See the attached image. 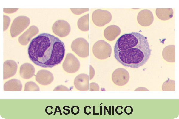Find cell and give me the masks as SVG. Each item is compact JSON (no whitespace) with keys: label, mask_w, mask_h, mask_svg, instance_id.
<instances>
[{"label":"cell","mask_w":179,"mask_h":119,"mask_svg":"<svg viewBox=\"0 0 179 119\" xmlns=\"http://www.w3.org/2000/svg\"><path fill=\"white\" fill-rule=\"evenodd\" d=\"M102 106H100V109H101V111H100V114L101 115H102V112L101 111V109L102 108ZM101 111H102V109H101Z\"/></svg>","instance_id":"836d02e7"},{"label":"cell","mask_w":179,"mask_h":119,"mask_svg":"<svg viewBox=\"0 0 179 119\" xmlns=\"http://www.w3.org/2000/svg\"><path fill=\"white\" fill-rule=\"evenodd\" d=\"M24 91H39V86L35 82L29 81L27 82L24 86Z\"/></svg>","instance_id":"7402d4cb"},{"label":"cell","mask_w":179,"mask_h":119,"mask_svg":"<svg viewBox=\"0 0 179 119\" xmlns=\"http://www.w3.org/2000/svg\"><path fill=\"white\" fill-rule=\"evenodd\" d=\"M130 75L128 71L124 68H119L113 72L112 79L113 82L117 85L123 86L128 82Z\"/></svg>","instance_id":"ba28073f"},{"label":"cell","mask_w":179,"mask_h":119,"mask_svg":"<svg viewBox=\"0 0 179 119\" xmlns=\"http://www.w3.org/2000/svg\"><path fill=\"white\" fill-rule=\"evenodd\" d=\"M93 115H96V114L95 113V112H95V110H94L95 109V106H93Z\"/></svg>","instance_id":"d6a6232c"},{"label":"cell","mask_w":179,"mask_h":119,"mask_svg":"<svg viewBox=\"0 0 179 119\" xmlns=\"http://www.w3.org/2000/svg\"><path fill=\"white\" fill-rule=\"evenodd\" d=\"M90 91H99V85L97 83L94 82L90 83Z\"/></svg>","instance_id":"d4e9b609"},{"label":"cell","mask_w":179,"mask_h":119,"mask_svg":"<svg viewBox=\"0 0 179 119\" xmlns=\"http://www.w3.org/2000/svg\"><path fill=\"white\" fill-rule=\"evenodd\" d=\"M3 79H7L14 76L17 72L18 65L16 62L12 60H8L4 63Z\"/></svg>","instance_id":"4fadbf2b"},{"label":"cell","mask_w":179,"mask_h":119,"mask_svg":"<svg viewBox=\"0 0 179 119\" xmlns=\"http://www.w3.org/2000/svg\"><path fill=\"white\" fill-rule=\"evenodd\" d=\"M89 76L87 74L81 73L75 78L74 84L75 88L80 91H87L89 90Z\"/></svg>","instance_id":"8fae6325"},{"label":"cell","mask_w":179,"mask_h":119,"mask_svg":"<svg viewBox=\"0 0 179 119\" xmlns=\"http://www.w3.org/2000/svg\"><path fill=\"white\" fill-rule=\"evenodd\" d=\"M90 80L92 79L94 77L95 74V71L93 68L90 65Z\"/></svg>","instance_id":"f1b7e54d"},{"label":"cell","mask_w":179,"mask_h":119,"mask_svg":"<svg viewBox=\"0 0 179 119\" xmlns=\"http://www.w3.org/2000/svg\"><path fill=\"white\" fill-rule=\"evenodd\" d=\"M65 45L58 37L50 34H41L31 40L29 57L36 65L52 68L60 64L65 54Z\"/></svg>","instance_id":"7a4b0ae2"},{"label":"cell","mask_w":179,"mask_h":119,"mask_svg":"<svg viewBox=\"0 0 179 119\" xmlns=\"http://www.w3.org/2000/svg\"><path fill=\"white\" fill-rule=\"evenodd\" d=\"M156 14L159 19L162 20H167L173 16V11L172 8H157Z\"/></svg>","instance_id":"d6986e66"},{"label":"cell","mask_w":179,"mask_h":119,"mask_svg":"<svg viewBox=\"0 0 179 119\" xmlns=\"http://www.w3.org/2000/svg\"><path fill=\"white\" fill-rule=\"evenodd\" d=\"M70 9L72 12L76 15H80L89 10L88 8H71Z\"/></svg>","instance_id":"603a6c76"},{"label":"cell","mask_w":179,"mask_h":119,"mask_svg":"<svg viewBox=\"0 0 179 119\" xmlns=\"http://www.w3.org/2000/svg\"><path fill=\"white\" fill-rule=\"evenodd\" d=\"M80 66L79 60L73 54H67L62 64L63 68L66 72L70 73H75L79 70Z\"/></svg>","instance_id":"52a82bcc"},{"label":"cell","mask_w":179,"mask_h":119,"mask_svg":"<svg viewBox=\"0 0 179 119\" xmlns=\"http://www.w3.org/2000/svg\"><path fill=\"white\" fill-rule=\"evenodd\" d=\"M72 51L78 56L85 58L89 56V43L83 38H78L74 40L71 45Z\"/></svg>","instance_id":"5b68a950"},{"label":"cell","mask_w":179,"mask_h":119,"mask_svg":"<svg viewBox=\"0 0 179 119\" xmlns=\"http://www.w3.org/2000/svg\"><path fill=\"white\" fill-rule=\"evenodd\" d=\"M92 18L96 25L101 27L110 22L112 19V15L107 10L98 9L93 12Z\"/></svg>","instance_id":"8992f818"},{"label":"cell","mask_w":179,"mask_h":119,"mask_svg":"<svg viewBox=\"0 0 179 119\" xmlns=\"http://www.w3.org/2000/svg\"><path fill=\"white\" fill-rule=\"evenodd\" d=\"M54 79L52 73L46 70H39L36 76V80L43 85H49L53 82Z\"/></svg>","instance_id":"7c38bea8"},{"label":"cell","mask_w":179,"mask_h":119,"mask_svg":"<svg viewBox=\"0 0 179 119\" xmlns=\"http://www.w3.org/2000/svg\"><path fill=\"white\" fill-rule=\"evenodd\" d=\"M162 55L163 58L167 61L173 62H175V46L169 45L163 49Z\"/></svg>","instance_id":"ac0fdd59"},{"label":"cell","mask_w":179,"mask_h":119,"mask_svg":"<svg viewBox=\"0 0 179 119\" xmlns=\"http://www.w3.org/2000/svg\"><path fill=\"white\" fill-rule=\"evenodd\" d=\"M30 23V19L27 16H21L15 18L10 29L12 37H15L18 35L29 26Z\"/></svg>","instance_id":"277c9868"},{"label":"cell","mask_w":179,"mask_h":119,"mask_svg":"<svg viewBox=\"0 0 179 119\" xmlns=\"http://www.w3.org/2000/svg\"><path fill=\"white\" fill-rule=\"evenodd\" d=\"M53 91H70V90L67 87L62 85L58 86L53 90Z\"/></svg>","instance_id":"484cf974"},{"label":"cell","mask_w":179,"mask_h":119,"mask_svg":"<svg viewBox=\"0 0 179 119\" xmlns=\"http://www.w3.org/2000/svg\"><path fill=\"white\" fill-rule=\"evenodd\" d=\"M92 52L97 58L104 60L109 57L112 52L111 45L103 40L98 41L93 45Z\"/></svg>","instance_id":"3957f363"},{"label":"cell","mask_w":179,"mask_h":119,"mask_svg":"<svg viewBox=\"0 0 179 119\" xmlns=\"http://www.w3.org/2000/svg\"><path fill=\"white\" fill-rule=\"evenodd\" d=\"M147 37L132 32L122 35L114 47V57L124 66L138 68L147 61L151 55Z\"/></svg>","instance_id":"6da1fadb"},{"label":"cell","mask_w":179,"mask_h":119,"mask_svg":"<svg viewBox=\"0 0 179 119\" xmlns=\"http://www.w3.org/2000/svg\"><path fill=\"white\" fill-rule=\"evenodd\" d=\"M10 18L8 16L4 15V31L6 30L9 26Z\"/></svg>","instance_id":"cb8c5ba5"},{"label":"cell","mask_w":179,"mask_h":119,"mask_svg":"<svg viewBox=\"0 0 179 119\" xmlns=\"http://www.w3.org/2000/svg\"><path fill=\"white\" fill-rule=\"evenodd\" d=\"M121 30L116 25H111L107 27L104 30V35L105 38L109 41H113L120 34Z\"/></svg>","instance_id":"9a60e30c"},{"label":"cell","mask_w":179,"mask_h":119,"mask_svg":"<svg viewBox=\"0 0 179 119\" xmlns=\"http://www.w3.org/2000/svg\"><path fill=\"white\" fill-rule=\"evenodd\" d=\"M39 31L38 28L36 26H31L19 37L18 41L19 43L23 45H27L31 38L38 33Z\"/></svg>","instance_id":"5bb4252c"},{"label":"cell","mask_w":179,"mask_h":119,"mask_svg":"<svg viewBox=\"0 0 179 119\" xmlns=\"http://www.w3.org/2000/svg\"><path fill=\"white\" fill-rule=\"evenodd\" d=\"M72 113L73 115H77L79 112L80 109L77 106H73L71 108Z\"/></svg>","instance_id":"4316f807"},{"label":"cell","mask_w":179,"mask_h":119,"mask_svg":"<svg viewBox=\"0 0 179 119\" xmlns=\"http://www.w3.org/2000/svg\"><path fill=\"white\" fill-rule=\"evenodd\" d=\"M77 25L79 29L83 31L89 30V14L80 18L77 22Z\"/></svg>","instance_id":"ffe728a7"},{"label":"cell","mask_w":179,"mask_h":119,"mask_svg":"<svg viewBox=\"0 0 179 119\" xmlns=\"http://www.w3.org/2000/svg\"><path fill=\"white\" fill-rule=\"evenodd\" d=\"M35 68L31 64L26 63L22 64L20 67L19 73L21 76L25 79H29L34 75Z\"/></svg>","instance_id":"2e32d148"},{"label":"cell","mask_w":179,"mask_h":119,"mask_svg":"<svg viewBox=\"0 0 179 119\" xmlns=\"http://www.w3.org/2000/svg\"><path fill=\"white\" fill-rule=\"evenodd\" d=\"M22 87V83L20 80L13 79L5 83L4 90L5 91H21Z\"/></svg>","instance_id":"e0dca14e"},{"label":"cell","mask_w":179,"mask_h":119,"mask_svg":"<svg viewBox=\"0 0 179 119\" xmlns=\"http://www.w3.org/2000/svg\"><path fill=\"white\" fill-rule=\"evenodd\" d=\"M124 112L127 115H130L133 112L132 107L130 106H127L124 108Z\"/></svg>","instance_id":"83f0119b"},{"label":"cell","mask_w":179,"mask_h":119,"mask_svg":"<svg viewBox=\"0 0 179 119\" xmlns=\"http://www.w3.org/2000/svg\"><path fill=\"white\" fill-rule=\"evenodd\" d=\"M52 30L53 32L60 37L67 36L71 31V27L69 23L64 20H58L53 25Z\"/></svg>","instance_id":"9c48e42d"},{"label":"cell","mask_w":179,"mask_h":119,"mask_svg":"<svg viewBox=\"0 0 179 119\" xmlns=\"http://www.w3.org/2000/svg\"><path fill=\"white\" fill-rule=\"evenodd\" d=\"M18 9H4V12L7 13H12L16 12Z\"/></svg>","instance_id":"f546056e"},{"label":"cell","mask_w":179,"mask_h":119,"mask_svg":"<svg viewBox=\"0 0 179 119\" xmlns=\"http://www.w3.org/2000/svg\"><path fill=\"white\" fill-rule=\"evenodd\" d=\"M65 108V106H64L63 107V109L66 111H67L69 113H70V110L69 109H66Z\"/></svg>","instance_id":"1f68e13d"},{"label":"cell","mask_w":179,"mask_h":119,"mask_svg":"<svg viewBox=\"0 0 179 119\" xmlns=\"http://www.w3.org/2000/svg\"><path fill=\"white\" fill-rule=\"evenodd\" d=\"M134 91H149V90L144 87H140L136 88Z\"/></svg>","instance_id":"4dcf8cb0"},{"label":"cell","mask_w":179,"mask_h":119,"mask_svg":"<svg viewBox=\"0 0 179 119\" xmlns=\"http://www.w3.org/2000/svg\"><path fill=\"white\" fill-rule=\"evenodd\" d=\"M154 19L152 12L147 9H143L140 11L137 17L138 23L143 26H148L151 25Z\"/></svg>","instance_id":"30bf717a"},{"label":"cell","mask_w":179,"mask_h":119,"mask_svg":"<svg viewBox=\"0 0 179 119\" xmlns=\"http://www.w3.org/2000/svg\"><path fill=\"white\" fill-rule=\"evenodd\" d=\"M163 91H175V81L169 79L165 82L162 86Z\"/></svg>","instance_id":"44dd1931"}]
</instances>
